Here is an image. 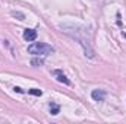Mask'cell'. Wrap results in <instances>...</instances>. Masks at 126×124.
I'll return each mask as SVG.
<instances>
[{"instance_id":"6da1fadb","label":"cell","mask_w":126,"mask_h":124,"mask_svg":"<svg viewBox=\"0 0 126 124\" xmlns=\"http://www.w3.org/2000/svg\"><path fill=\"white\" fill-rule=\"evenodd\" d=\"M60 28L63 29V32H66L67 35L73 37L82 47H84V51H85V56H88L90 59H94L95 54H94V50L91 48V44L87 38H82L79 35V26H73V25H60Z\"/></svg>"},{"instance_id":"7a4b0ae2","label":"cell","mask_w":126,"mask_h":124,"mask_svg":"<svg viewBox=\"0 0 126 124\" xmlns=\"http://www.w3.org/2000/svg\"><path fill=\"white\" fill-rule=\"evenodd\" d=\"M28 53L34 56H48L51 53H54V48L46 42H34L28 47Z\"/></svg>"},{"instance_id":"3957f363","label":"cell","mask_w":126,"mask_h":124,"mask_svg":"<svg viewBox=\"0 0 126 124\" xmlns=\"http://www.w3.org/2000/svg\"><path fill=\"white\" fill-rule=\"evenodd\" d=\"M91 96H93L94 101L101 102V101H104V98H106V91H103V89H94V91L91 92Z\"/></svg>"},{"instance_id":"277c9868","label":"cell","mask_w":126,"mask_h":124,"mask_svg":"<svg viewBox=\"0 0 126 124\" xmlns=\"http://www.w3.org/2000/svg\"><path fill=\"white\" fill-rule=\"evenodd\" d=\"M24 39L25 41H35L37 39V31L35 29H25L24 31Z\"/></svg>"},{"instance_id":"5b68a950","label":"cell","mask_w":126,"mask_h":124,"mask_svg":"<svg viewBox=\"0 0 126 124\" xmlns=\"http://www.w3.org/2000/svg\"><path fill=\"white\" fill-rule=\"evenodd\" d=\"M54 74L57 76V77H56V79H57V82H60V83H64V85H70V80H69V79H67V77L63 74L62 72L56 70V72H54Z\"/></svg>"},{"instance_id":"8992f818","label":"cell","mask_w":126,"mask_h":124,"mask_svg":"<svg viewBox=\"0 0 126 124\" xmlns=\"http://www.w3.org/2000/svg\"><path fill=\"white\" fill-rule=\"evenodd\" d=\"M59 111H60V107H59V105H56V104H50V112H51L53 115H57Z\"/></svg>"},{"instance_id":"52a82bcc","label":"cell","mask_w":126,"mask_h":124,"mask_svg":"<svg viewBox=\"0 0 126 124\" xmlns=\"http://www.w3.org/2000/svg\"><path fill=\"white\" fill-rule=\"evenodd\" d=\"M28 93H31V95H37V96H41L43 92L40 91V89H28Z\"/></svg>"},{"instance_id":"ba28073f","label":"cell","mask_w":126,"mask_h":124,"mask_svg":"<svg viewBox=\"0 0 126 124\" xmlns=\"http://www.w3.org/2000/svg\"><path fill=\"white\" fill-rule=\"evenodd\" d=\"M43 63H44V62H43L41 59H34V60L31 62V64H32V66H41Z\"/></svg>"},{"instance_id":"9c48e42d","label":"cell","mask_w":126,"mask_h":124,"mask_svg":"<svg viewBox=\"0 0 126 124\" xmlns=\"http://www.w3.org/2000/svg\"><path fill=\"white\" fill-rule=\"evenodd\" d=\"M12 16H15V18L18 16V18H19V21H24V19H25V16H24L22 13H19V12H12Z\"/></svg>"},{"instance_id":"30bf717a","label":"cell","mask_w":126,"mask_h":124,"mask_svg":"<svg viewBox=\"0 0 126 124\" xmlns=\"http://www.w3.org/2000/svg\"><path fill=\"white\" fill-rule=\"evenodd\" d=\"M13 89H15V92H19V93H24V91H22V89H21V88H18V86H15V88H13Z\"/></svg>"},{"instance_id":"8fae6325","label":"cell","mask_w":126,"mask_h":124,"mask_svg":"<svg viewBox=\"0 0 126 124\" xmlns=\"http://www.w3.org/2000/svg\"><path fill=\"white\" fill-rule=\"evenodd\" d=\"M125 38H126V34H125Z\"/></svg>"}]
</instances>
